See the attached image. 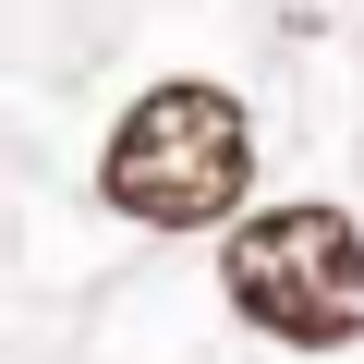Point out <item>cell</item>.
<instances>
[{"label": "cell", "instance_id": "obj_2", "mask_svg": "<svg viewBox=\"0 0 364 364\" xmlns=\"http://www.w3.org/2000/svg\"><path fill=\"white\" fill-rule=\"evenodd\" d=\"M243 328L291 340V352H328V340H364V231L340 207H267L231 231L219 255Z\"/></svg>", "mask_w": 364, "mask_h": 364}, {"label": "cell", "instance_id": "obj_1", "mask_svg": "<svg viewBox=\"0 0 364 364\" xmlns=\"http://www.w3.org/2000/svg\"><path fill=\"white\" fill-rule=\"evenodd\" d=\"M243 182H255V122L231 85H195V73H170L122 109L109 158H97V195L146 231H207L243 207Z\"/></svg>", "mask_w": 364, "mask_h": 364}]
</instances>
